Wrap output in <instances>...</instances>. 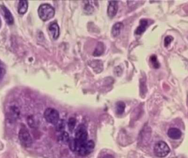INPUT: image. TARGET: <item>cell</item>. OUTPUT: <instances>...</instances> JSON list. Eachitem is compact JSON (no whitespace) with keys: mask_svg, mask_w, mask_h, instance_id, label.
I'll return each instance as SVG.
<instances>
[{"mask_svg":"<svg viewBox=\"0 0 188 158\" xmlns=\"http://www.w3.org/2000/svg\"><path fill=\"white\" fill-rule=\"evenodd\" d=\"M75 136L77 144L76 151H77L79 147L85 144L88 141V132L84 125H79L77 127L75 131Z\"/></svg>","mask_w":188,"mask_h":158,"instance_id":"1","label":"cell"},{"mask_svg":"<svg viewBox=\"0 0 188 158\" xmlns=\"http://www.w3.org/2000/svg\"><path fill=\"white\" fill-rule=\"evenodd\" d=\"M38 14L41 20L48 21L54 17L55 10L54 8L49 4H42L38 9Z\"/></svg>","mask_w":188,"mask_h":158,"instance_id":"2","label":"cell"},{"mask_svg":"<svg viewBox=\"0 0 188 158\" xmlns=\"http://www.w3.org/2000/svg\"><path fill=\"white\" fill-rule=\"evenodd\" d=\"M154 151L155 154L157 157L163 158L169 154L170 148L166 142L160 141L155 145Z\"/></svg>","mask_w":188,"mask_h":158,"instance_id":"3","label":"cell"},{"mask_svg":"<svg viewBox=\"0 0 188 158\" xmlns=\"http://www.w3.org/2000/svg\"><path fill=\"white\" fill-rule=\"evenodd\" d=\"M19 138L21 144L25 147H30L32 145L33 140L27 128H22L19 132Z\"/></svg>","mask_w":188,"mask_h":158,"instance_id":"4","label":"cell"},{"mask_svg":"<svg viewBox=\"0 0 188 158\" xmlns=\"http://www.w3.org/2000/svg\"><path fill=\"white\" fill-rule=\"evenodd\" d=\"M44 118L49 123L56 125L59 120V115L56 109L49 108L46 109L45 111Z\"/></svg>","mask_w":188,"mask_h":158,"instance_id":"5","label":"cell"},{"mask_svg":"<svg viewBox=\"0 0 188 158\" xmlns=\"http://www.w3.org/2000/svg\"><path fill=\"white\" fill-rule=\"evenodd\" d=\"M95 148V143L92 140L88 141L85 144L78 148L77 151L79 155L85 157L92 152Z\"/></svg>","mask_w":188,"mask_h":158,"instance_id":"6","label":"cell"},{"mask_svg":"<svg viewBox=\"0 0 188 158\" xmlns=\"http://www.w3.org/2000/svg\"><path fill=\"white\" fill-rule=\"evenodd\" d=\"M118 10V1H111L108 2V6L107 8V14L110 18H113L116 15Z\"/></svg>","mask_w":188,"mask_h":158,"instance_id":"7","label":"cell"},{"mask_svg":"<svg viewBox=\"0 0 188 158\" xmlns=\"http://www.w3.org/2000/svg\"><path fill=\"white\" fill-rule=\"evenodd\" d=\"M7 115H8V119H9V120L14 121L18 118L19 115V109L15 105L11 106L8 109Z\"/></svg>","mask_w":188,"mask_h":158,"instance_id":"8","label":"cell"},{"mask_svg":"<svg viewBox=\"0 0 188 158\" xmlns=\"http://www.w3.org/2000/svg\"><path fill=\"white\" fill-rule=\"evenodd\" d=\"M89 65L94 71L97 73H101L103 69V65L102 61L98 59L90 61L89 62Z\"/></svg>","mask_w":188,"mask_h":158,"instance_id":"9","label":"cell"},{"mask_svg":"<svg viewBox=\"0 0 188 158\" xmlns=\"http://www.w3.org/2000/svg\"><path fill=\"white\" fill-rule=\"evenodd\" d=\"M1 9H2L4 18L5 19L6 22H7V23L9 25H12V24H13V17L12 13H10V10L4 6H2Z\"/></svg>","mask_w":188,"mask_h":158,"instance_id":"10","label":"cell"},{"mask_svg":"<svg viewBox=\"0 0 188 158\" xmlns=\"http://www.w3.org/2000/svg\"><path fill=\"white\" fill-rule=\"evenodd\" d=\"M181 132L177 128H171L168 130L167 135L168 137L173 139H178L181 137Z\"/></svg>","mask_w":188,"mask_h":158,"instance_id":"11","label":"cell"},{"mask_svg":"<svg viewBox=\"0 0 188 158\" xmlns=\"http://www.w3.org/2000/svg\"><path fill=\"white\" fill-rule=\"evenodd\" d=\"M123 24L121 22H118L113 25L111 30V33L113 37H117L120 35L123 30Z\"/></svg>","mask_w":188,"mask_h":158,"instance_id":"12","label":"cell"},{"mask_svg":"<svg viewBox=\"0 0 188 158\" xmlns=\"http://www.w3.org/2000/svg\"><path fill=\"white\" fill-rule=\"evenodd\" d=\"M49 31L54 39L56 40L59 36V27L56 23H52L49 27Z\"/></svg>","mask_w":188,"mask_h":158,"instance_id":"13","label":"cell"},{"mask_svg":"<svg viewBox=\"0 0 188 158\" xmlns=\"http://www.w3.org/2000/svg\"><path fill=\"white\" fill-rule=\"evenodd\" d=\"M148 25V22L146 19H141L140 20V25L137 27V30H135V34L137 35H141L146 30V27Z\"/></svg>","mask_w":188,"mask_h":158,"instance_id":"14","label":"cell"},{"mask_svg":"<svg viewBox=\"0 0 188 158\" xmlns=\"http://www.w3.org/2000/svg\"><path fill=\"white\" fill-rule=\"evenodd\" d=\"M28 8V2L27 1H20L18 6V12L20 14H24L27 12Z\"/></svg>","mask_w":188,"mask_h":158,"instance_id":"15","label":"cell"},{"mask_svg":"<svg viewBox=\"0 0 188 158\" xmlns=\"http://www.w3.org/2000/svg\"><path fill=\"white\" fill-rule=\"evenodd\" d=\"M104 50H105L104 45L102 42H99L97 45V46L95 49L93 55L94 56H100L103 53Z\"/></svg>","mask_w":188,"mask_h":158,"instance_id":"16","label":"cell"},{"mask_svg":"<svg viewBox=\"0 0 188 158\" xmlns=\"http://www.w3.org/2000/svg\"><path fill=\"white\" fill-rule=\"evenodd\" d=\"M126 108V104L123 102H118L116 104V112L118 114H122Z\"/></svg>","mask_w":188,"mask_h":158,"instance_id":"17","label":"cell"},{"mask_svg":"<svg viewBox=\"0 0 188 158\" xmlns=\"http://www.w3.org/2000/svg\"><path fill=\"white\" fill-rule=\"evenodd\" d=\"M69 139L70 138H69L68 134L65 131L62 132V133L59 136V141L64 143H68Z\"/></svg>","mask_w":188,"mask_h":158,"instance_id":"18","label":"cell"},{"mask_svg":"<svg viewBox=\"0 0 188 158\" xmlns=\"http://www.w3.org/2000/svg\"><path fill=\"white\" fill-rule=\"evenodd\" d=\"M56 125V129L58 132H63L65 128V122L63 120H59Z\"/></svg>","mask_w":188,"mask_h":158,"instance_id":"19","label":"cell"},{"mask_svg":"<svg viewBox=\"0 0 188 158\" xmlns=\"http://www.w3.org/2000/svg\"><path fill=\"white\" fill-rule=\"evenodd\" d=\"M151 64L152 65V67L155 68V69H158L160 68V64L159 63L158 61L157 57L155 55H153L152 56H151L150 59Z\"/></svg>","mask_w":188,"mask_h":158,"instance_id":"20","label":"cell"},{"mask_svg":"<svg viewBox=\"0 0 188 158\" xmlns=\"http://www.w3.org/2000/svg\"><path fill=\"white\" fill-rule=\"evenodd\" d=\"M76 122H77V120L74 118H70L69 119L68 125L69 130L71 132H72L74 130L75 127Z\"/></svg>","mask_w":188,"mask_h":158,"instance_id":"21","label":"cell"},{"mask_svg":"<svg viewBox=\"0 0 188 158\" xmlns=\"http://www.w3.org/2000/svg\"><path fill=\"white\" fill-rule=\"evenodd\" d=\"M69 147L72 151H76L77 149V144L75 142V138H71L69 139L68 142Z\"/></svg>","mask_w":188,"mask_h":158,"instance_id":"22","label":"cell"},{"mask_svg":"<svg viewBox=\"0 0 188 158\" xmlns=\"http://www.w3.org/2000/svg\"><path fill=\"white\" fill-rule=\"evenodd\" d=\"M173 40V38L171 36H167V37H165L164 42V46L166 47H167Z\"/></svg>","mask_w":188,"mask_h":158,"instance_id":"23","label":"cell"},{"mask_svg":"<svg viewBox=\"0 0 188 158\" xmlns=\"http://www.w3.org/2000/svg\"><path fill=\"white\" fill-rule=\"evenodd\" d=\"M90 4H86L85 6V10L86 11L88 12L89 13H91L93 10V7L91 6V5H90Z\"/></svg>","mask_w":188,"mask_h":158,"instance_id":"24","label":"cell"},{"mask_svg":"<svg viewBox=\"0 0 188 158\" xmlns=\"http://www.w3.org/2000/svg\"><path fill=\"white\" fill-rule=\"evenodd\" d=\"M3 71H4L3 68L0 65V78L2 77L3 75Z\"/></svg>","mask_w":188,"mask_h":158,"instance_id":"25","label":"cell"}]
</instances>
